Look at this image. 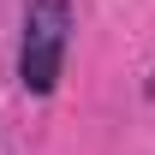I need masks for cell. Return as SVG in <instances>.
<instances>
[{
    "mask_svg": "<svg viewBox=\"0 0 155 155\" xmlns=\"http://www.w3.org/2000/svg\"><path fill=\"white\" fill-rule=\"evenodd\" d=\"M72 42V0H30L24 6V36H18V84L30 96H54L60 66Z\"/></svg>",
    "mask_w": 155,
    "mask_h": 155,
    "instance_id": "cell-1",
    "label": "cell"
}]
</instances>
